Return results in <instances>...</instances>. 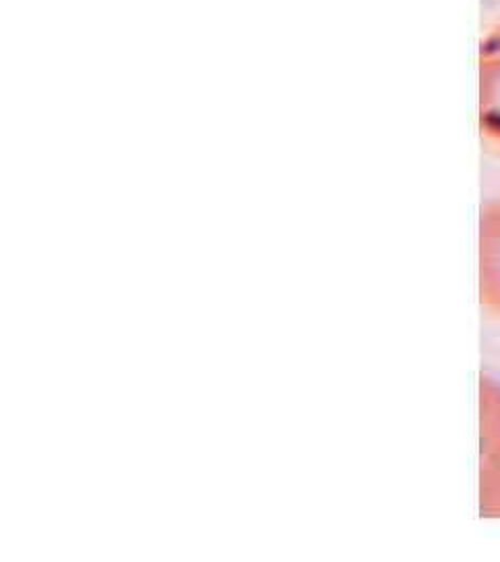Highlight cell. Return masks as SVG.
I'll use <instances>...</instances> for the list:
<instances>
[{
    "mask_svg": "<svg viewBox=\"0 0 500 562\" xmlns=\"http://www.w3.org/2000/svg\"><path fill=\"white\" fill-rule=\"evenodd\" d=\"M486 44H490V46H495V48H499L500 50V25L499 30H497L495 34H490V36H488V41H486Z\"/></svg>",
    "mask_w": 500,
    "mask_h": 562,
    "instance_id": "cell-4",
    "label": "cell"
},
{
    "mask_svg": "<svg viewBox=\"0 0 500 562\" xmlns=\"http://www.w3.org/2000/svg\"><path fill=\"white\" fill-rule=\"evenodd\" d=\"M480 501L486 513H500V383L481 380Z\"/></svg>",
    "mask_w": 500,
    "mask_h": 562,
    "instance_id": "cell-1",
    "label": "cell"
},
{
    "mask_svg": "<svg viewBox=\"0 0 500 562\" xmlns=\"http://www.w3.org/2000/svg\"><path fill=\"white\" fill-rule=\"evenodd\" d=\"M478 267L481 306L500 322V196L481 209Z\"/></svg>",
    "mask_w": 500,
    "mask_h": 562,
    "instance_id": "cell-2",
    "label": "cell"
},
{
    "mask_svg": "<svg viewBox=\"0 0 500 562\" xmlns=\"http://www.w3.org/2000/svg\"><path fill=\"white\" fill-rule=\"evenodd\" d=\"M481 130L500 155V50L490 44L481 53Z\"/></svg>",
    "mask_w": 500,
    "mask_h": 562,
    "instance_id": "cell-3",
    "label": "cell"
}]
</instances>
